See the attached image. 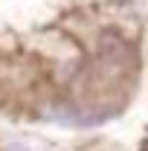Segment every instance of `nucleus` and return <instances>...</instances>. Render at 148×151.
<instances>
[{
	"label": "nucleus",
	"instance_id": "f257e3e1",
	"mask_svg": "<svg viewBox=\"0 0 148 151\" xmlns=\"http://www.w3.org/2000/svg\"><path fill=\"white\" fill-rule=\"evenodd\" d=\"M9 151H23V148H20V145H12V148H9Z\"/></svg>",
	"mask_w": 148,
	"mask_h": 151
}]
</instances>
